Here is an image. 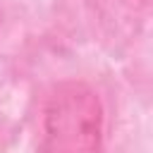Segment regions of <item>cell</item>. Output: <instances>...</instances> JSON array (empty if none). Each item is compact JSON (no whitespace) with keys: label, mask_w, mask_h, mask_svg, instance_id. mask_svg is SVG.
Segmentation results:
<instances>
[{"label":"cell","mask_w":153,"mask_h":153,"mask_svg":"<svg viewBox=\"0 0 153 153\" xmlns=\"http://www.w3.org/2000/svg\"><path fill=\"white\" fill-rule=\"evenodd\" d=\"M103 110L84 84H65L50 98L43 120L41 153H98Z\"/></svg>","instance_id":"obj_1"}]
</instances>
